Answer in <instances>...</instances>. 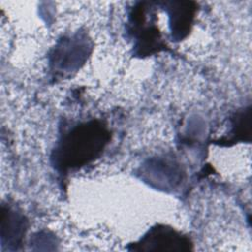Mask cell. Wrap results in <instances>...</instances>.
<instances>
[{"label":"cell","mask_w":252,"mask_h":252,"mask_svg":"<svg viewBox=\"0 0 252 252\" xmlns=\"http://www.w3.org/2000/svg\"><path fill=\"white\" fill-rule=\"evenodd\" d=\"M189 239L181 236L177 231L165 226L152 228L138 243L133 250L144 251H182L189 249Z\"/></svg>","instance_id":"cell-2"},{"label":"cell","mask_w":252,"mask_h":252,"mask_svg":"<svg viewBox=\"0 0 252 252\" xmlns=\"http://www.w3.org/2000/svg\"><path fill=\"white\" fill-rule=\"evenodd\" d=\"M1 230L2 241L7 238L9 244H19L25 234L26 220L23 216L17 215L16 212L8 209L7 212H3Z\"/></svg>","instance_id":"cell-3"},{"label":"cell","mask_w":252,"mask_h":252,"mask_svg":"<svg viewBox=\"0 0 252 252\" xmlns=\"http://www.w3.org/2000/svg\"><path fill=\"white\" fill-rule=\"evenodd\" d=\"M109 134L98 121L76 125L68 131L55 150V163L62 169L83 166L100 155Z\"/></svg>","instance_id":"cell-1"}]
</instances>
